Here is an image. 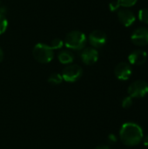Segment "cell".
Listing matches in <instances>:
<instances>
[{
  "mask_svg": "<svg viewBox=\"0 0 148 149\" xmlns=\"http://www.w3.org/2000/svg\"><path fill=\"white\" fill-rule=\"evenodd\" d=\"M109 8H110V10H111L112 11H114V10H118V9L120 8V4H119L118 1H113V2H112V3H110Z\"/></svg>",
  "mask_w": 148,
  "mask_h": 149,
  "instance_id": "d6986e66",
  "label": "cell"
},
{
  "mask_svg": "<svg viewBox=\"0 0 148 149\" xmlns=\"http://www.w3.org/2000/svg\"><path fill=\"white\" fill-rule=\"evenodd\" d=\"M80 57L85 65H93L99 59V52L95 48H86L82 51Z\"/></svg>",
  "mask_w": 148,
  "mask_h": 149,
  "instance_id": "30bf717a",
  "label": "cell"
},
{
  "mask_svg": "<svg viewBox=\"0 0 148 149\" xmlns=\"http://www.w3.org/2000/svg\"><path fill=\"white\" fill-rule=\"evenodd\" d=\"M132 105H133V98L130 96L124 98V100H122V107L124 108H129L130 107H132Z\"/></svg>",
  "mask_w": 148,
  "mask_h": 149,
  "instance_id": "ac0fdd59",
  "label": "cell"
},
{
  "mask_svg": "<svg viewBox=\"0 0 148 149\" xmlns=\"http://www.w3.org/2000/svg\"><path fill=\"white\" fill-rule=\"evenodd\" d=\"M7 27H8V20L3 14L0 13V34L5 32Z\"/></svg>",
  "mask_w": 148,
  "mask_h": 149,
  "instance_id": "9a60e30c",
  "label": "cell"
},
{
  "mask_svg": "<svg viewBox=\"0 0 148 149\" xmlns=\"http://www.w3.org/2000/svg\"><path fill=\"white\" fill-rule=\"evenodd\" d=\"M3 51L0 49V63H1V61L3 60Z\"/></svg>",
  "mask_w": 148,
  "mask_h": 149,
  "instance_id": "603a6c76",
  "label": "cell"
},
{
  "mask_svg": "<svg viewBox=\"0 0 148 149\" xmlns=\"http://www.w3.org/2000/svg\"><path fill=\"white\" fill-rule=\"evenodd\" d=\"M83 74L82 68L78 65H70L66 66L62 73L63 79L67 82H75L79 80Z\"/></svg>",
  "mask_w": 148,
  "mask_h": 149,
  "instance_id": "5b68a950",
  "label": "cell"
},
{
  "mask_svg": "<svg viewBox=\"0 0 148 149\" xmlns=\"http://www.w3.org/2000/svg\"><path fill=\"white\" fill-rule=\"evenodd\" d=\"M58 58L59 62L64 65L71 64L74 60V56H73L72 52H71L70 51H67V50H64V51L60 52L58 53Z\"/></svg>",
  "mask_w": 148,
  "mask_h": 149,
  "instance_id": "7c38bea8",
  "label": "cell"
},
{
  "mask_svg": "<svg viewBox=\"0 0 148 149\" xmlns=\"http://www.w3.org/2000/svg\"><path fill=\"white\" fill-rule=\"evenodd\" d=\"M65 46L72 50H82L86 44V37L85 33L79 31H72L69 32L64 41Z\"/></svg>",
  "mask_w": 148,
  "mask_h": 149,
  "instance_id": "7a4b0ae2",
  "label": "cell"
},
{
  "mask_svg": "<svg viewBox=\"0 0 148 149\" xmlns=\"http://www.w3.org/2000/svg\"><path fill=\"white\" fill-rule=\"evenodd\" d=\"M147 59V53L143 50H135L128 56V60L131 65H141L146 63Z\"/></svg>",
  "mask_w": 148,
  "mask_h": 149,
  "instance_id": "8fae6325",
  "label": "cell"
},
{
  "mask_svg": "<svg viewBox=\"0 0 148 149\" xmlns=\"http://www.w3.org/2000/svg\"><path fill=\"white\" fill-rule=\"evenodd\" d=\"M94 149H111L108 146H105V145H103V146H99V147H97V148H95Z\"/></svg>",
  "mask_w": 148,
  "mask_h": 149,
  "instance_id": "7402d4cb",
  "label": "cell"
},
{
  "mask_svg": "<svg viewBox=\"0 0 148 149\" xmlns=\"http://www.w3.org/2000/svg\"><path fill=\"white\" fill-rule=\"evenodd\" d=\"M131 40L138 46H145L148 45V28L140 27L136 29L131 36Z\"/></svg>",
  "mask_w": 148,
  "mask_h": 149,
  "instance_id": "8992f818",
  "label": "cell"
},
{
  "mask_svg": "<svg viewBox=\"0 0 148 149\" xmlns=\"http://www.w3.org/2000/svg\"><path fill=\"white\" fill-rule=\"evenodd\" d=\"M64 45V41L60 38H54L51 43V47L54 50V49H60L62 48V46Z\"/></svg>",
  "mask_w": 148,
  "mask_h": 149,
  "instance_id": "2e32d148",
  "label": "cell"
},
{
  "mask_svg": "<svg viewBox=\"0 0 148 149\" xmlns=\"http://www.w3.org/2000/svg\"><path fill=\"white\" fill-rule=\"evenodd\" d=\"M143 143H144V146H145V147L148 148V135H147V136H146V137L144 138Z\"/></svg>",
  "mask_w": 148,
  "mask_h": 149,
  "instance_id": "44dd1931",
  "label": "cell"
},
{
  "mask_svg": "<svg viewBox=\"0 0 148 149\" xmlns=\"http://www.w3.org/2000/svg\"><path fill=\"white\" fill-rule=\"evenodd\" d=\"M120 6H123V7H132L133 6L138 0H117Z\"/></svg>",
  "mask_w": 148,
  "mask_h": 149,
  "instance_id": "e0dca14e",
  "label": "cell"
},
{
  "mask_svg": "<svg viewBox=\"0 0 148 149\" xmlns=\"http://www.w3.org/2000/svg\"><path fill=\"white\" fill-rule=\"evenodd\" d=\"M106 34L100 30H95L89 35V42L94 48L102 47L106 45Z\"/></svg>",
  "mask_w": 148,
  "mask_h": 149,
  "instance_id": "52a82bcc",
  "label": "cell"
},
{
  "mask_svg": "<svg viewBox=\"0 0 148 149\" xmlns=\"http://www.w3.org/2000/svg\"><path fill=\"white\" fill-rule=\"evenodd\" d=\"M139 19L140 20V22L148 24V9L147 8H144L140 10L139 11Z\"/></svg>",
  "mask_w": 148,
  "mask_h": 149,
  "instance_id": "5bb4252c",
  "label": "cell"
},
{
  "mask_svg": "<svg viewBox=\"0 0 148 149\" xmlns=\"http://www.w3.org/2000/svg\"><path fill=\"white\" fill-rule=\"evenodd\" d=\"M108 141H109V142H111V143H115V142L117 141V138H116V136H115L114 134H110V135L108 136Z\"/></svg>",
  "mask_w": 148,
  "mask_h": 149,
  "instance_id": "ffe728a7",
  "label": "cell"
},
{
  "mask_svg": "<svg viewBox=\"0 0 148 149\" xmlns=\"http://www.w3.org/2000/svg\"><path fill=\"white\" fill-rule=\"evenodd\" d=\"M32 54L34 58L39 63L46 64L51 62L54 57L53 49L47 45L38 43L37 44L32 51Z\"/></svg>",
  "mask_w": 148,
  "mask_h": 149,
  "instance_id": "3957f363",
  "label": "cell"
},
{
  "mask_svg": "<svg viewBox=\"0 0 148 149\" xmlns=\"http://www.w3.org/2000/svg\"><path fill=\"white\" fill-rule=\"evenodd\" d=\"M133 70L130 64L126 62H121L118 64L114 69L115 76L120 80H127L132 75Z\"/></svg>",
  "mask_w": 148,
  "mask_h": 149,
  "instance_id": "ba28073f",
  "label": "cell"
},
{
  "mask_svg": "<svg viewBox=\"0 0 148 149\" xmlns=\"http://www.w3.org/2000/svg\"><path fill=\"white\" fill-rule=\"evenodd\" d=\"M120 138L125 145L133 147L140 144L143 140V130L136 123L126 122L120 128Z\"/></svg>",
  "mask_w": 148,
  "mask_h": 149,
  "instance_id": "6da1fadb",
  "label": "cell"
},
{
  "mask_svg": "<svg viewBox=\"0 0 148 149\" xmlns=\"http://www.w3.org/2000/svg\"><path fill=\"white\" fill-rule=\"evenodd\" d=\"M63 81V77L59 73H52L48 79V82L51 85H59Z\"/></svg>",
  "mask_w": 148,
  "mask_h": 149,
  "instance_id": "4fadbf2b",
  "label": "cell"
},
{
  "mask_svg": "<svg viewBox=\"0 0 148 149\" xmlns=\"http://www.w3.org/2000/svg\"><path fill=\"white\" fill-rule=\"evenodd\" d=\"M128 94L133 98H143L148 94V84L144 80H136L128 87Z\"/></svg>",
  "mask_w": 148,
  "mask_h": 149,
  "instance_id": "277c9868",
  "label": "cell"
},
{
  "mask_svg": "<svg viewBox=\"0 0 148 149\" xmlns=\"http://www.w3.org/2000/svg\"><path fill=\"white\" fill-rule=\"evenodd\" d=\"M118 17H119L120 22L126 27L131 26L135 22V19H136L133 12L127 9L120 10L118 12Z\"/></svg>",
  "mask_w": 148,
  "mask_h": 149,
  "instance_id": "9c48e42d",
  "label": "cell"
}]
</instances>
